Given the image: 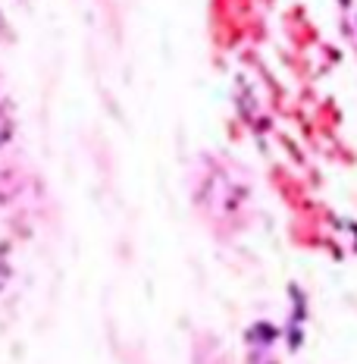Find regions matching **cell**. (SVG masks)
Masks as SVG:
<instances>
[{
    "label": "cell",
    "instance_id": "1",
    "mask_svg": "<svg viewBox=\"0 0 357 364\" xmlns=\"http://www.w3.org/2000/svg\"><path fill=\"white\" fill-rule=\"evenodd\" d=\"M10 129H13V123H10V113H6V107L0 104V145H4V141L10 139Z\"/></svg>",
    "mask_w": 357,
    "mask_h": 364
}]
</instances>
